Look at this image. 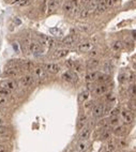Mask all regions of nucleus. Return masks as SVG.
<instances>
[{"mask_svg":"<svg viewBox=\"0 0 136 152\" xmlns=\"http://www.w3.org/2000/svg\"><path fill=\"white\" fill-rule=\"evenodd\" d=\"M32 75L36 77L37 79H42V80H45V79L48 78V72L45 70L44 67H40V65H37V67H33Z\"/></svg>","mask_w":136,"mask_h":152,"instance_id":"f257e3e1","label":"nucleus"},{"mask_svg":"<svg viewBox=\"0 0 136 152\" xmlns=\"http://www.w3.org/2000/svg\"><path fill=\"white\" fill-rule=\"evenodd\" d=\"M107 113V106L105 104H95L92 107V116L94 118H100L102 117L104 114Z\"/></svg>","mask_w":136,"mask_h":152,"instance_id":"f03ea898","label":"nucleus"},{"mask_svg":"<svg viewBox=\"0 0 136 152\" xmlns=\"http://www.w3.org/2000/svg\"><path fill=\"white\" fill-rule=\"evenodd\" d=\"M61 78L63 79V80H65V82H71V84H75V82H78V76H77V74L71 70L67 71V72H64V73L62 74Z\"/></svg>","mask_w":136,"mask_h":152,"instance_id":"7ed1b4c3","label":"nucleus"},{"mask_svg":"<svg viewBox=\"0 0 136 152\" xmlns=\"http://www.w3.org/2000/svg\"><path fill=\"white\" fill-rule=\"evenodd\" d=\"M93 46H94V44L92 43L91 41L86 40V41H83L82 43L78 44L77 50L80 52V53H89L90 50L93 49Z\"/></svg>","mask_w":136,"mask_h":152,"instance_id":"20e7f679","label":"nucleus"},{"mask_svg":"<svg viewBox=\"0 0 136 152\" xmlns=\"http://www.w3.org/2000/svg\"><path fill=\"white\" fill-rule=\"evenodd\" d=\"M34 76L31 75V74H28V75H24L21 76L19 78V85L23 86V87H30L34 82Z\"/></svg>","mask_w":136,"mask_h":152,"instance_id":"39448f33","label":"nucleus"},{"mask_svg":"<svg viewBox=\"0 0 136 152\" xmlns=\"http://www.w3.org/2000/svg\"><path fill=\"white\" fill-rule=\"evenodd\" d=\"M120 115H121V119L125 124H131V123L134 121V115L132 113V110H122L120 111Z\"/></svg>","mask_w":136,"mask_h":152,"instance_id":"423d86ee","label":"nucleus"},{"mask_svg":"<svg viewBox=\"0 0 136 152\" xmlns=\"http://www.w3.org/2000/svg\"><path fill=\"white\" fill-rule=\"evenodd\" d=\"M108 91V86L107 84H100L99 86L94 87L92 89V93L94 94L95 97H100V95H103V94L107 93Z\"/></svg>","mask_w":136,"mask_h":152,"instance_id":"0eeeda50","label":"nucleus"},{"mask_svg":"<svg viewBox=\"0 0 136 152\" xmlns=\"http://www.w3.org/2000/svg\"><path fill=\"white\" fill-rule=\"evenodd\" d=\"M29 50L32 54H34V55H40V54H43L44 47L42 46L39 42H30L29 43Z\"/></svg>","mask_w":136,"mask_h":152,"instance_id":"6e6552de","label":"nucleus"},{"mask_svg":"<svg viewBox=\"0 0 136 152\" xmlns=\"http://www.w3.org/2000/svg\"><path fill=\"white\" fill-rule=\"evenodd\" d=\"M90 134H91V126L86 124L85 126H83L82 129H79V134H78V138L80 141H84V139H88L90 137Z\"/></svg>","mask_w":136,"mask_h":152,"instance_id":"1a4fd4ad","label":"nucleus"},{"mask_svg":"<svg viewBox=\"0 0 136 152\" xmlns=\"http://www.w3.org/2000/svg\"><path fill=\"white\" fill-rule=\"evenodd\" d=\"M44 67L48 73H52V74H57L61 70V67H60L58 63H54V62H52V63H46V65H44Z\"/></svg>","mask_w":136,"mask_h":152,"instance_id":"9d476101","label":"nucleus"},{"mask_svg":"<svg viewBox=\"0 0 136 152\" xmlns=\"http://www.w3.org/2000/svg\"><path fill=\"white\" fill-rule=\"evenodd\" d=\"M21 70L18 67H6L4 75L8 77H15V76H18L21 74Z\"/></svg>","mask_w":136,"mask_h":152,"instance_id":"9b49d317","label":"nucleus"},{"mask_svg":"<svg viewBox=\"0 0 136 152\" xmlns=\"http://www.w3.org/2000/svg\"><path fill=\"white\" fill-rule=\"evenodd\" d=\"M100 72L98 71H92V72H89L88 74L86 75V82L88 84H92V82H97V79L99 78V76H100Z\"/></svg>","mask_w":136,"mask_h":152,"instance_id":"f8f14e48","label":"nucleus"},{"mask_svg":"<svg viewBox=\"0 0 136 152\" xmlns=\"http://www.w3.org/2000/svg\"><path fill=\"white\" fill-rule=\"evenodd\" d=\"M0 85L3 86L4 88H6V89H9L10 91H13L17 88V84H16V82L13 80V79H6V80H3Z\"/></svg>","mask_w":136,"mask_h":152,"instance_id":"ddd939ff","label":"nucleus"},{"mask_svg":"<svg viewBox=\"0 0 136 152\" xmlns=\"http://www.w3.org/2000/svg\"><path fill=\"white\" fill-rule=\"evenodd\" d=\"M76 41H77V37H76V35L70 34V35H67L65 38L62 39L61 43L62 44H65V45H69V46H73Z\"/></svg>","mask_w":136,"mask_h":152,"instance_id":"4468645a","label":"nucleus"},{"mask_svg":"<svg viewBox=\"0 0 136 152\" xmlns=\"http://www.w3.org/2000/svg\"><path fill=\"white\" fill-rule=\"evenodd\" d=\"M68 54H69L68 48H61V49L56 50V52L53 54V59H55V60H57V59H62V58H64L65 56H68Z\"/></svg>","mask_w":136,"mask_h":152,"instance_id":"2eb2a0df","label":"nucleus"},{"mask_svg":"<svg viewBox=\"0 0 136 152\" xmlns=\"http://www.w3.org/2000/svg\"><path fill=\"white\" fill-rule=\"evenodd\" d=\"M107 9H108V6H107L106 0H101L100 2H99V4L97 6V8H95L94 11L97 14H101V13L106 11Z\"/></svg>","mask_w":136,"mask_h":152,"instance_id":"dca6fc26","label":"nucleus"},{"mask_svg":"<svg viewBox=\"0 0 136 152\" xmlns=\"http://www.w3.org/2000/svg\"><path fill=\"white\" fill-rule=\"evenodd\" d=\"M58 6H59V3L57 2L56 0H49L48 1V6H47V15L53 14L54 12L56 11L58 9Z\"/></svg>","mask_w":136,"mask_h":152,"instance_id":"f3484780","label":"nucleus"},{"mask_svg":"<svg viewBox=\"0 0 136 152\" xmlns=\"http://www.w3.org/2000/svg\"><path fill=\"white\" fill-rule=\"evenodd\" d=\"M94 11V10H92L90 9L88 6H84V9L83 10H80L79 12V17L82 18V19H86V18H88L90 15H91L92 12Z\"/></svg>","mask_w":136,"mask_h":152,"instance_id":"a211bd4d","label":"nucleus"},{"mask_svg":"<svg viewBox=\"0 0 136 152\" xmlns=\"http://www.w3.org/2000/svg\"><path fill=\"white\" fill-rule=\"evenodd\" d=\"M99 65H100V60L97 58H91L88 62H87V69H89V70L97 69Z\"/></svg>","mask_w":136,"mask_h":152,"instance_id":"6ab92c4d","label":"nucleus"},{"mask_svg":"<svg viewBox=\"0 0 136 152\" xmlns=\"http://www.w3.org/2000/svg\"><path fill=\"white\" fill-rule=\"evenodd\" d=\"M76 148H77V150H78V151H86V150L89 148V143L87 141V139L80 141L79 143H77Z\"/></svg>","mask_w":136,"mask_h":152,"instance_id":"aec40b11","label":"nucleus"},{"mask_svg":"<svg viewBox=\"0 0 136 152\" xmlns=\"http://www.w3.org/2000/svg\"><path fill=\"white\" fill-rule=\"evenodd\" d=\"M114 133H115L116 135H118V136H122V135H124L127 133V129H125L124 125H120V124H119L118 126L114 128Z\"/></svg>","mask_w":136,"mask_h":152,"instance_id":"412c9836","label":"nucleus"},{"mask_svg":"<svg viewBox=\"0 0 136 152\" xmlns=\"http://www.w3.org/2000/svg\"><path fill=\"white\" fill-rule=\"evenodd\" d=\"M120 123V119H119L118 116H115V117H110L108 119V126H112V128H116V126L119 125Z\"/></svg>","mask_w":136,"mask_h":152,"instance_id":"4be33fe9","label":"nucleus"},{"mask_svg":"<svg viewBox=\"0 0 136 152\" xmlns=\"http://www.w3.org/2000/svg\"><path fill=\"white\" fill-rule=\"evenodd\" d=\"M131 77H132V75L129 73H125V72H123V73H120L118 76V79L119 82H122V84H124V82H127V80H130Z\"/></svg>","mask_w":136,"mask_h":152,"instance_id":"5701e85b","label":"nucleus"},{"mask_svg":"<svg viewBox=\"0 0 136 152\" xmlns=\"http://www.w3.org/2000/svg\"><path fill=\"white\" fill-rule=\"evenodd\" d=\"M89 97H90V92L89 91H83L82 93L78 95V102L79 103H85L86 101H88Z\"/></svg>","mask_w":136,"mask_h":152,"instance_id":"b1692460","label":"nucleus"},{"mask_svg":"<svg viewBox=\"0 0 136 152\" xmlns=\"http://www.w3.org/2000/svg\"><path fill=\"white\" fill-rule=\"evenodd\" d=\"M110 80V76L108 74H100L99 78L97 79V82L99 84H107Z\"/></svg>","mask_w":136,"mask_h":152,"instance_id":"393cba45","label":"nucleus"},{"mask_svg":"<svg viewBox=\"0 0 136 152\" xmlns=\"http://www.w3.org/2000/svg\"><path fill=\"white\" fill-rule=\"evenodd\" d=\"M123 48V43L121 41H115L112 44V49L114 52H120Z\"/></svg>","mask_w":136,"mask_h":152,"instance_id":"a878e982","label":"nucleus"},{"mask_svg":"<svg viewBox=\"0 0 136 152\" xmlns=\"http://www.w3.org/2000/svg\"><path fill=\"white\" fill-rule=\"evenodd\" d=\"M127 92H129V95H130L131 98L135 99L136 98V84H132V85L129 87V89H127Z\"/></svg>","mask_w":136,"mask_h":152,"instance_id":"bb28decb","label":"nucleus"},{"mask_svg":"<svg viewBox=\"0 0 136 152\" xmlns=\"http://www.w3.org/2000/svg\"><path fill=\"white\" fill-rule=\"evenodd\" d=\"M110 135H112V132H110V130H108V129H103V131H102V133H101L100 137L102 138V139H108V138L110 137Z\"/></svg>","mask_w":136,"mask_h":152,"instance_id":"cd10ccee","label":"nucleus"},{"mask_svg":"<svg viewBox=\"0 0 136 152\" xmlns=\"http://www.w3.org/2000/svg\"><path fill=\"white\" fill-rule=\"evenodd\" d=\"M115 149H116V143L112 141L106 147H104V152H114Z\"/></svg>","mask_w":136,"mask_h":152,"instance_id":"c85d7f7f","label":"nucleus"},{"mask_svg":"<svg viewBox=\"0 0 136 152\" xmlns=\"http://www.w3.org/2000/svg\"><path fill=\"white\" fill-rule=\"evenodd\" d=\"M112 69H114V67H112V65L110 63V62H106V63H104L103 70H104V72H105L106 74L110 73V72L112 71Z\"/></svg>","mask_w":136,"mask_h":152,"instance_id":"c756f323","label":"nucleus"},{"mask_svg":"<svg viewBox=\"0 0 136 152\" xmlns=\"http://www.w3.org/2000/svg\"><path fill=\"white\" fill-rule=\"evenodd\" d=\"M21 52L24 54H28V52H30L29 43H28V42H23V43L21 44Z\"/></svg>","mask_w":136,"mask_h":152,"instance_id":"7c9ffc66","label":"nucleus"},{"mask_svg":"<svg viewBox=\"0 0 136 152\" xmlns=\"http://www.w3.org/2000/svg\"><path fill=\"white\" fill-rule=\"evenodd\" d=\"M87 117L86 116H82V117L79 118V121H78V128L79 129H82L83 126L86 125V123H87Z\"/></svg>","mask_w":136,"mask_h":152,"instance_id":"2f4dec72","label":"nucleus"},{"mask_svg":"<svg viewBox=\"0 0 136 152\" xmlns=\"http://www.w3.org/2000/svg\"><path fill=\"white\" fill-rule=\"evenodd\" d=\"M73 70L77 71V72H82L84 70V65L80 63L79 61H75L74 62V67H73Z\"/></svg>","mask_w":136,"mask_h":152,"instance_id":"473e14b6","label":"nucleus"},{"mask_svg":"<svg viewBox=\"0 0 136 152\" xmlns=\"http://www.w3.org/2000/svg\"><path fill=\"white\" fill-rule=\"evenodd\" d=\"M9 104V100L6 98V95H3V94H0V105H8Z\"/></svg>","mask_w":136,"mask_h":152,"instance_id":"72a5a7b5","label":"nucleus"},{"mask_svg":"<svg viewBox=\"0 0 136 152\" xmlns=\"http://www.w3.org/2000/svg\"><path fill=\"white\" fill-rule=\"evenodd\" d=\"M106 101L107 103H110V104H112V103H114L116 101V97L114 93H107L106 95Z\"/></svg>","mask_w":136,"mask_h":152,"instance_id":"f704fd0d","label":"nucleus"},{"mask_svg":"<svg viewBox=\"0 0 136 152\" xmlns=\"http://www.w3.org/2000/svg\"><path fill=\"white\" fill-rule=\"evenodd\" d=\"M11 92H12V91H10L9 89H6V88H4L3 86L0 85V94H3V95H9V94H11Z\"/></svg>","mask_w":136,"mask_h":152,"instance_id":"c9c22d12","label":"nucleus"},{"mask_svg":"<svg viewBox=\"0 0 136 152\" xmlns=\"http://www.w3.org/2000/svg\"><path fill=\"white\" fill-rule=\"evenodd\" d=\"M47 6H48V2L46 1V0H44V1L42 2V4H41V12L43 13V14L47 12Z\"/></svg>","mask_w":136,"mask_h":152,"instance_id":"e433bc0d","label":"nucleus"},{"mask_svg":"<svg viewBox=\"0 0 136 152\" xmlns=\"http://www.w3.org/2000/svg\"><path fill=\"white\" fill-rule=\"evenodd\" d=\"M33 0H21L19 2H18V6H28V4H30V3H32Z\"/></svg>","mask_w":136,"mask_h":152,"instance_id":"4c0bfd02","label":"nucleus"},{"mask_svg":"<svg viewBox=\"0 0 136 152\" xmlns=\"http://www.w3.org/2000/svg\"><path fill=\"white\" fill-rule=\"evenodd\" d=\"M49 32L52 33L53 35H59L61 33V30L58 29V28H50Z\"/></svg>","mask_w":136,"mask_h":152,"instance_id":"58836bf2","label":"nucleus"},{"mask_svg":"<svg viewBox=\"0 0 136 152\" xmlns=\"http://www.w3.org/2000/svg\"><path fill=\"white\" fill-rule=\"evenodd\" d=\"M74 62L73 60H67L65 61V65L69 67V69H71V70H73V67H74Z\"/></svg>","mask_w":136,"mask_h":152,"instance_id":"ea45409f","label":"nucleus"},{"mask_svg":"<svg viewBox=\"0 0 136 152\" xmlns=\"http://www.w3.org/2000/svg\"><path fill=\"white\" fill-rule=\"evenodd\" d=\"M119 114H120V110H119V108L112 109V110L110 111V117H115V116H118Z\"/></svg>","mask_w":136,"mask_h":152,"instance_id":"a19ab883","label":"nucleus"},{"mask_svg":"<svg viewBox=\"0 0 136 152\" xmlns=\"http://www.w3.org/2000/svg\"><path fill=\"white\" fill-rule=\"evenodd\" d=\"M93 106H94L93 105V102H87V101L85 102V109H86V110L89 108H91V107H93Z\"/></svg>","mask_w":136,"mask_h":152,"instance_id":"79ce46f5","label":"nucleus"},{"mask_svg":"<svg viewBox=\"0 0 136 152\" xmlns=\"http://www.w3.org/2000/svg\"><path fill=\"white\" fill-rule=\"evenodd\" d=\"M78 29H79L80 31H84V32H88L89 30H90V28H89V26H80L78 27Z\"/></svg>","mask_w":136,"mask_h":152,"instance_id":"37998d69","label":"nucleus"},{"mask_svg":"<svg viewBox=\"0 0 136 152\" xmlns=\"http://www.w3.org/2000/svg\"><path fill=\"white\" fill-rule=\"evenodd\" d=\"M90 1H91V0H80V6H88Z\"/></svg>","mask_w":136,"mask_h":152,"instance_id":"c03bdc74","label":"nucleus"},{"mask_svg":"<svg viewBox=\"0 0 136 152\" xmlns=\"http://www.w3.org/2000/svg\"><path fill=\"white\" fill-rule=\"evenodd\" d=\"M90 57L91 58H93V57H95V56L98 55V50H90Z\"/></svg>","mask_w":136,"mask_h":152,"instance_id":"a18cd8bd","label":"nucleus"},{"mask_svg":"<svg viewBox=\"0 0 136 152\" xmlns=\"http://www.w3.org/2000/svg\"><path fill=\"white\" fill-rule=\"evenodd\" d=\"M6 150H8L6 146H4V145H0V152H6Z\"/></svg>","mask_w":136,"mask_h":152,"instance_id":"49530a36","label":"nucleus"},{"mask_svg":"<svg viewBox=\"0 0 136 152\" xmlns=\"http://www.w3.org/2000/svg\"><path fill=\"white\" fill-rule=\"evenodd\" d=\"M21 0H8V3L9 4H15V3H18Z\"/></svg>","mask_w":136,"mask_h":152,"instance_id":"de8ad7c7","label":"nucleus"},{"mask_svg":"<svg viewBox=\"0 0 136 152\" xmlns=\"http://www.w3.org/2000/svg\"><path fill=\"white\" fill-rule=\"evenodd\" d=\"M6 131V129L4 128L3 125H0V134H2V133H4V132Z\"/></svg>","mask_w":136,"mask_h":152,"instance_id":"09e8293b","label":"nucleus"},{"mask_svg":"<svg viewBox=\"0 0 136 152\" xmlns=\"http://www.w3.org/2000/svg\"><path fill=\"white\" fill-rule=\"evenodd\" d=\"M14 22H15V24H16V25H21V19H18V17H15L14 18Z\"/></svg>","mask_w":136,"mask_h":152,"instance_id":"8fccbe9b","label":"nucleus"},{"mask_svg":"<svg viewBox=\"0 0 136 152\" xmlns=\"http://www.w3.org/2000/svg\"><path fill=\"white\" fill-rule=\"evenodd\" d=\"M0 125H3V121L1 119H0Z\"/></svg>","mask_w":136,"mask_h":152,"instance_id":"3c124183","label":"nucleus"},{"mask_svg":"<svg viewBox=\"0 0 136 152\" xmlns=\"http://www.w3.org/2000/svg\"><path fill=\"white\" fill-rule=\"evenodd\" d=\"M133 67H134V70H136V63H134L133 65Z\"/></svg>","mask_w":136,"mask_h":152,"instance_id":"603ef678","label":"nucleus"},{"mask_svg":"<svg viewBox=\"0 0 136 152\" xmlns=\"http://www.w3.org/2000/svg\"><path fill=\"white\" fill-rule=\"evenodd\" d=\"M77 152H86V151H77Z\"/></svg>","mask_w":136,"mask_h":152,"instance_id":"864d4df0","label":"nucleus"},{"mask_svg":"<svg viewBox=\"0 0 136 152\" xmlns=\"http://www.w3.org/2000/svg\"><path fill=\"white\" fill-rule=\"evenodd\" d=\"M1 114H2V113H1V111H0V116H1Z\"/></svg>","mask_w":136,"mask_h":152,"instance_id":"5fc2aeb1","label":"nucleus"},{"mask_svg":"<svg viewBox=\"0 0 136 152\" xmlns=\"http://www.w3.org/2000/svg\"><path fill=\"white\" fill-rule=\"evenodd\" d=\"M0 45H1V40H0Z\"/></svg>","mask_w":136,"mask_h":152,"instance_id":"6e6d98bb","label":"nucleus"}]
</instances>
